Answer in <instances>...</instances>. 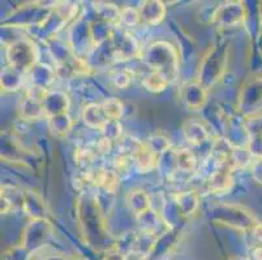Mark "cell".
<instances>
[{
  "label": "cell",
  "mask_w": 262,
  "mask_h": 260,
  "mask_svg": "<svg viewBox=\"0 0 262 260\" xmlns=\"http://www.w3.org/2000/svg\"><path fill=\"white\" fill-rule=\"evenodd\" d=\"M141 59L149 70L158 72L170 85L178 82L180 75V55L178 49L167 40H156L150 43Z\"/></svg>",
  "instance_id": "1"
},
{
  "label": "cell",
  "mask_w": 262,
  "mask_h": 260,
  "mask_svg": "<svg viewBox=\"0 0 262 260\" xmlns=\"http://www.w3.org/2000/svg\"><path fill=\"white\" fill-rule=\"evenodd\" d=\"M228 44L223 40L213 43L200 61L196 81L210 91L227 70Z\"/></svg>",
  "instance_id": "2"
},
{
  "label": "cell",
  "mask_w": 262,
  "mask_h": 260,
  "mask_svg": "<svg viewBox=\"0 0 262 260\" xmlns=\"http://www.w3.org/2000/svg\"><path fill=\"white\" fill-rule=\"evenodd\" d=\"M77 219L82 234L92 243V238L106 237L107 226L103 208L99 204L97 195L81 194L77 199Z\"/></svg>",
  "instance_id": "3"
},
{
  "label": "cell",
  "mask_w": 262,
  "mask_h": 260,
  "mask_svg": "<svg viewBox=\"0 0 262 260\" xmlns=\"http://www.w3.org/2000/svg\"><path fill=\"white\" fill-rule=\"evenodd\" d=\"M208 216L213 223L236 229L240 232H251L252 228L258 223L256 215L251 209L232 203L214 204L209 209Z\"/></svg>",
  "instance_id": "4"
},
{
  "label": "cell",
  "mask_w": 262,
  "mask_h": 260,
  "mask_svg": "<svg viewBox=\"0 0 262 260\" xmlns=\"http://www.w3.org/2000/svg\"><path fill=\"white\" fill-rule=\"evenodd\" d=\"M6 59L9 66L24 75H29L38 64V49L34 40L23 37L9 42L6 47Z\"/></svg>",
  "instance_id": "5"
},
{
  "label": "cell",
  "mask_w": 262,
  "mask_h": 260,
  "mask_svg": "<svg viewBox=\"0 0 262 260\" xmlns=\"http://www.w3.org/2000/svg\"><path fill=\"white\" fill-rule=\"evenodd\" d=\"M110 43H111L113 59L115 61H128L142 55L139 40L127 29L116 28L110 38Z\"/></svg>",
  "instance_id": "6"
},
{
  "label": "cell",
  "mask_w": 262,
  "mask_h": 260,
  "mask_svg": "<svg viewBox=\"0 0 262 260\" xmlns=\"http://www.w3.org/2000/svg\"><path fill=\"white\" fill-rule=\"evenodd\" d=\"M247 9L243 2H225L211 13V22L221 29H231L244 23Z\"/></svg>",
  "instance_id": "7"
},
{
  "label": "cell",
  "mask_w": 262,
  "mask_h": 260,
  "mask_svg": "<svg viewBox=\"0 0 262 260\" xmlns=\"http://www.w3.org/2000/svg\"><path fill=\"white\" fill-rule=\"evenodd\" d=\"M52 234V224L50 220H30L23 230L21 245L33 254L46 246V242Z\"/></svg>",
  "instance_id": "8"
},
{
  "label": "cell",
  "mask_w": 262,
  "mask_h": 260,
  "mask_svg": "<svg viewBox=\"0 0 262 260\" xmlns=\"http://www.w3.org/2000/svg\"><path fill=\"white\" fill-rule=\"evenodd\" d=\"M262 109V80L254 78L242 86L239 95V112L243 117L253 116Z\"/></svg>",
  "instance_id": "9"
},
{
  "label": "cell",
  "mask_w": 262,
  "mask_h": 260,
  "mask_svg": "<svg viewBox=\"0 0 262 260\" xmlns=\"http://www.w3.org/2000/svg\"><path fill=\"white\" fill-rule=\"evenodd\" d=\"M21 209L30 220H50V209L46 200L34 189H25Z\"/></svg>",
  "instance_id": "10"
},
{
  "label": "cell",
  "mask_w": 262,
  "mask_h": 260,
  "mask_svg": "<svg viewBox=\"0 0 262 260\" xmlns=\"http://www.w3.org/2000/svg\"><path fill=\"white\" fill-rule=\"evenodd\" d=\"M209 91L199 81L185 83L180 90V100L188 111H200L208 102Z\"/></svg>",
  "instance_id": "11"
},
{
  "label": "cell",
  "mask_w": 262,
  "mask_h": 260,
  "mask_svg": "<svg viewBox=\"0 0 262 260\" xmlns=\"http://www.w3.org/2000/svg\"><path fill=\"white\" fill-rule=\"evenodd\" d=\"M182 133L185 140L192 146H201L211 138L210 128L200 119H187L183 121Z\"/></svg>",
  "instance_id": "12"
},
{
  "label": "cell",
  "mask_w": 262,
  "mask_h": 260,
  "mask_svg": "<svg viewBox=\"0 0 262 260\" xmlns=\"http://www.w3.org/2000/svg\"><path fill=\"white\" fill-rule=\"evenodd\" d=\"M172 203L183 219L192 218L199 212L201 199L196 190H183L172 195Z\"/></svg>",
  "instance_id": "13"
},
{
  "label": "cell",
  "mask_w": 262,
  "mask_h": 260,
  "mask_svg": "<svg viewBox=\"0 0 262 260\" xmlns=\"http://www.w3.org/2000/svg\"><path fill=\"white\" fill-rule=\"evenodd\" d=\"M139 13L141 22L149 26H157L164 20L167 7L161 0H146L142 2L139 7Z\"/></svg>",
  "instance_id": "14"
},
{
  "label": "cell",
  "mask_w": 262,
  "mask_h": 260,
  "mask_svg": "<svg viewBox=\"0 0 262 260\" xmlns=\"http://www.w3.org/2000/svg\"><path fill=\"white\" fill-rule=\"evenodd\" d=\"M71 107V99L68 94L60 90H50L43 99V108L46 120L51 116L68 113Z\"/></svg>",
  "instance_id": "15"
},
{
  "label": "cell",
  "mask_w": 262,
  "mask_h": 260,
  "mask_svg": "<svg viewBox=\"0 0 262 260\" xmlns=\"http://www.w3.org/2000/svg\"><path fill=\"white\" fill-rule=\"evenodd\" d=\"M232 169L228 167H219L213 175H210L206 187L211 194H227L233 187V176Z\"/></svg>",
  "instance_id": "16"
},
{
  "label": "cell",
  "mask_w": 262,
  "mask_h": 260,
  "mask_svg": "<svg viewBox=\"0 0 262 260\" xmlns=\"http://www.w3.org/2000/svg\"><path fill=\"white\" fill-rule=\"evenodd\" d=\"M81 119L88 128L93 129V130H99V132L103 130L104 126L110 121L102 103H88L82 108Z\"/></svg>",
  "instance_id": "17"
},
{
  "label": "cell",
  "mask_w": 262,
  "mask_h": 260,
  "mask_svg": "<svg viewBox=\"0 0 262 260\" xmlns=\"http://www.w3.org/2000/svg\"><path fill=\"white\" fill-rule=\"evenodd\" d=\"M125 204L127 208L136 216V219L145 214L146 211L153 208L151 198L147 192L140 187H133L125 194Z\"/></svg>",
  "instance_id": "18"
},
{
  "label": "cell",
  "mask_w": 262,
  "mask_h": 260,
  "mask_svg": "<svg viewBox=\"0 0 262 260\" xmlns=\"http://www.w3.org/2000/svg\"><path fill=\"white\" fill-rule=\"evenodd\" d=\"M18 113L23 121H39L42 119H46V113H45L43 102L40 100L33 99V98L26 97L24 95L23 99L20 100V106H18Z\"/></svg>",
  "instance_id": "19"
},
{
  "label": "cell",
  "mask_w": 262,
  "mask_h": 260,
  "mask_svg": "<svg viewBox=\"0 0 262 260\" xmlns=\"http://www.w3.org/2000/svg\"><path fill=\"white\" fill-rule=\"evenodd\" d=\"M24 192L25 190L18 189L17 186L12 185H2V197H0V202H2V214L8 215L9 212L16 208H23V200H24Z\"/></svg>",
  "instance_id": "20"
},
{
  "label": "cell",
  "mask_w": 262,
  "mask_h": 260,
  "mask_svg": "<svg viewBox=\"0 0 262 260\" xmlns=\"http://www.w3.org/2000/svg\"><path fill=\"white\" fill-rule=\"evenodd\" d=\"M29 76L33 86H38V87H42L45 90H51L50 87L56 80V69L51 68L47 64L38 63L30 70Z\"/></svg>",
  "instance_id": "21"
},
{
  "label": "cell",
  "mask_w": 262,
  "mask_h": 260,
  "mask_svg": "<svg viewBox=\"0 0 262 260\" xmlns=\"http://www.w3.org/2000/svg\"><path fill=\"white\" fill-rule=\"evenodd\" d=\"M25 76L21 72L16 70L12 66L7 65L2 69L0 75V86L3 92H16L23 89L25 83Z\"/></svg>",
  "instance_id": "22"
},
{
  "label": "cell",
  "mask_w": 262,
  "mask_h": 260,
  "mask_svg": "<svg viewBox=\"0 0 262 260\" xmlns=\"http://www.w3.org/2000/svg\"><path fill=\"white\" fill-rule=\"evenodd\" d=\"M158 161L159 156H157L153 151H150L145 143L133 156V166L140 173H149L153 169L158 168Z\"/></svg>",
  "instance_id": "23"
},
{
  "label": "cell",
  "mask_w": 262,
  "mask_h": 260,
  "mask_svg": "<svg viewBox=\"0 0 262 260\" xmlns=\"http://www.w3.org/2000/svg\"><path fill=\"white\" fill-rule=\"evenodd\" d=\"M73 125H75V121L70 113L56 114L47 119V126L54 137L63 138L68 135L73 129Z\"/></svg>",
  "instance_id": "24"
},
{
  "label": "cell",
  "mask_w": 262,
  "mask_h": 260,
  "mask_svg": "<svg viewBox=\"0 0 262 260\" xmlns=\"http://www.w3.org/2000/svg\"><path fill=\"white\" fill-rule=\"evenodd\" d=\"M144 143L146 145L147 149L150 151H153L157 156H162V155L167 154L172 149V143H171L170 138L164 133L159 132V130L153 133V134H150Z\"/></svg>",
  "instance_id": "25"
},
{
  "label": "cell",
  "mask_w": 262,
  "mask_h": 260,
  "mask_svg": "<svg viewBox=\"0 0 262 260\" xmlns=\"http://www.w3.org/2000/svg\"><path fill=\"white\" fill-rule=\"evenodd\" d=\"M141 85L144 86L145 89L150 92H154V94H159V92H163L164 90L167 89L170 83L161 73L154 70L146 72L144 76L141 77Z\"/></svg>",
  "instance_id": "26"
},
{
  "label": "cell",
  "mask_w": 262,
  "mask_h": 260,
  "mask_svg": "<svg viewBox=\"0 0 262 260\" xmlns=\"http://www.w3.org/2000/svg\"><path fill=\"white\" fill-rule=\"evenodd\" d=\"M175 160L178 172H182V173H190L197 167L196 155L189 149L175 150Z\"/></svg>",
  "instance_id": "27"
},
{
  "label": "cell",
  "mask_w": 262,
  "mask_h": 260,
  "mask_svg": "<svg viewBox=\"0 0 262 260\" xmlns=\"http://www.w3.org/2000/svg\"><path fill=\"white\" fill-rule=\"evenodd\" d=\"M254 163V157L252 156L247 147H233L230 156V166L232 171L235 169H251Z\"/></svg>",
  "instance_id": "28"
},
{
  "label": "cell",
  "mask_w": 262,
  "mask_h": 260,
  "mask_svg": "<svg viewBox=\"0 0 262 260\" xmlns=\"http://www.w3.org/2000/svg\"><path fill=\"white\" fill-rule=\"evenodd\" d=\"M73 159H75L76 166H77L81 171L86 172L93 168L95 154L92 151V150L86 149V147H78V149L75 150Z\"/></svg>",
  "instance_id": "29"
},
{
  "label": "cell",
  "mask_w": 262,
  "mask_h": 260,
  "mask_svg": "<svg viewBox=\"0 0 262 260\" xmlns=\"http://www.w3.org/2000/svg\"><path fill=\"white\" fill-rule=\"evenodd\" d=\"M102 106H103L104 112L107 113L110 120H118L120 121V119L123 117L124 114V104L119 98L111 97L107 98L102 102Z\"/></svg>",
  "instance_id": "30"
},
{
  "label": "cell",
  "mask_w": 262,
  "mask_h": 260,
  "mask_svg": "<svg viewBox=\"0 0 262 260\" xmlns=\"http://www.w3.org/2000/svg\"><path fill=\"white\" fill-rule=\"evenodd\" d=\"M140 22H141V18H140L139 8H133V7L120 8V25H119V28H133V26L139 25Z\"/></svg>",
  "instance_id": "31"
},
{
  "label": "cell",
  "mask_w": 262,
  "mask_h": 260,
  "mask_svg": "<svg viewBox=\"0 0 262 260\" xmlns=\"http://www.w3.org/2000/svg\"><path fill=\"white\" fill-rule=\"evenodd\" d=\"M135 77V70H132L130 68H123L114 72L113 76H111V81L118 89H127L128 86H130V83L133 82Z\"/></svg>",
  "instance_id": "32"
},
{
  "label": "cell",
  "mask_w": 262,
  "mask_h": 260,
  "mask_svg": "<svg viewBox=\"0 0 262 260\" xmlns=\"http://www.w3.org/2000/svg\"><path fill=\"white\" fill-rule=\"evenodd\" d=\"M33 257H34V254L21 243L7 249L2 255V260H33Z\"/></svg>",
  "instance_id": "33"
},
{
  "label": "cell",
  "mask_w": 262,
  "mask_h": 260,
  "mask_svg": "<svg viewBox=\"0 0 262 260\" xmlns=\"http://www.w3.org/2000/svg\"><path fill=\"white\" fill-rule=\"evenodd\" d=\"M101 133L103 137L108 138V139L113 140L114 143H116L121 137H123V126H121L120 121L110 120Z\"/></svg>",
  "instance_id": "34"
},
{
  "label": "cell",
  "mask_w": 262,
  "mask_h": 260,
  "mask_svg": "<svg viewBox=\"0 0 262 260\" xmlns=\"http://www.w3.org/2000/svg\"><path fill=\"white\" fill-rule=\"evenodd\" d=\"M114 171H116L119 175H124V173H128L130 171L133 166V157L128 156V155L118 154L116 156H114Z\"/></svg>",
  "instance_id": "35"
},
{
  "label": "cell",
  "mask_w": 262,
  "mask_h": 260,
  "mask_svg": "<svg viewBox=\"0 0 262 260\" xmlns=\"http://www.w3.org/2000/svg\"><path fill=\"white\" fill-rule=\"evenodd\" d=\"M247 149L254 157V160L262 159V133H252Z\"/></svg>",
  "instance_id": "36"
},
{
  "label": "cell",
  "mask_w": 262,
  "mask_h": 260,
  "mask_svg": "<svg viewBox=\"0 0 262 260\" xmlns=\"http://www.w3.org/2000/svg\"><path fill=\"white\" fill-rule=\"evenodd\" d=\"M102 260H128V255L124 254L123 251L115 246H110L108 249L104 251L103 259Z\"/></svg>",
  "instance_id": "37"
},
{
  "label": "cell",
  "mask_w": 262,
  "mask_h": 260,
  "mask_svg": "<svg viewBox=\"0 0 262 260\" xmlns=\"http://www.w3.org/2000/svg\"><path fill=\"white\" fill-rule=\"evenodd\" d=\"M114 147V142L111 139H108V138L103 137L102 135L101 138L98 139V142H97V152L101 155H107L111 152V150H113Z\"/></svg>",
  "instance_id": "38"
},
{
  "label": "cell",
  "mask_w": 262,
  "mask_h": 260,
  "mask_svg": "<svg viewBox=\"0 0 262 260\" xmlns=\"http://www.w3.org/2000/svg\"><path fill=\"white\" fill-rule=\"evenodd\" d=\"M251 175L254 182L262 185V159H257L251 167Z\"/></svg>",
  "instance_id": "39"
},
{
  "label": "cell",
  "mask_w": 262,
  "mask_h": 260,
  "mask_svg": "<svg viewBox=\"0 0 262 260\" xmlns=\"http://www.w3.org/2000/svg\"><path fill=\"white\" fill-rule=\"evenodd\" d=\"M249 233L254 242V246H262V221H258Z\"/></svg>",
  "instance_id": "40"
},
{
  "label": "cell",
  "mask_w": 262,
  "mask_h": 260,
  "mask_svg": "<svg viewBox=\"0 0 262 260\" xmlns=\"http://www.w3.org/2000/svg\"><path fill=\"white\" fill-rule=\"evenodd\" d=\"M251 260H262V246H253L251 251Z\"/></svg>",
  "instance_id": "41"
},
{
  "label": "cell",
  "mask_w": 262,
  "mask_h": 260,
  "mask_svg": "<svg viewBox=\"0 0 262 260\" xmlns=\"http://www.w3.org/2000/svg\"><path fill=\"white\" fill-rule=\"evenodd\" d=\"M230 260H248V259H239V257H232V259H230ZM251 260V259H249Z\"/></svg>",
  "instance_id": "42"
},
{
  "label": "cell",
  "mask_w": 262,
  "mask_h": 260,
  "mask_svg": "<svg viewBox=\"0 0 262 260\" xmlns=\"http://www.w3.org/2000/svg\"><path fill=\"white\" fill-rule=\"evenodd\" d=\"M261 29H262V22H261Z\"/></svg>",
  "instance_id": "43"
},
{
  "label": "cell",
  "mask_w": 262,
  "mask_h": 260,
  "mask_svg": "<svg viewBox=\"0 0 262 260\" xmlns=\"http://www.w3.org/2000/svg\"><path fill=\"white\" fill-rule=\"evenodd\" d=\"M141 260H145V259H141Z\"/></svg>",
  "instance_id": "44"
}]
</instances>
